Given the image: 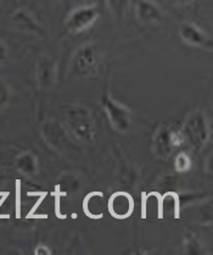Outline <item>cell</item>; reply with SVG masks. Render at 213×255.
<instances>
[{
	"label": "cell",
	"instance_id": "1",
	"mask_svg": "<svg viewBox=\"0 0 213 255\" xmlns=\"http://www.w3.org/2000/svg\"><path fill=\"white\" fill-rule=\"evenodd\" d=\"M64 126L72 137L80 142L90 143L95 138V122L91 111L84 105H66L61 110Z\"/></svg>",
	"mask_w": 213,
	"mask_h": 255
},
{
	"label": "cell",
	"instance_id": "2",
	"mask_svg": "<svg viewBox=\"0 0 213 255\" xmlns=\"http://www.w3.org/2000/svg\"><path fill=\"white\" fill-rule=\"evenodd\" d=\"M182 132L185 142H188L195 150H201L207 144L211 134L206 114L200 109L191 111L183 122Z\"/></svg>",
	"mask_w": 213,
	"mask_h": 255
},
{
	"label": "cell",
	"instance_id": "3",
	"mask_svg": "<svg viewBox=\"0 0 213 255\" xmlns=\"http://www.w3.org/2000/svg\"><path fill=\"white\" fill-rule=\"evenodd\" d=\"M99 50L94 43H85L78 48L71 61V70L78 77L90 78L98 72Z\"/></svg>",
	"mask_w": 213,
	"mask_h": 255
},
{
	"label": "cell",
	"instance_id": "4",
	"mask_svg": "<svg viewBox=\"0 0 213 255\" xmlns=\"http://www.w3.org/2000/svg\"><path fill=\"white\" fill-rule=\"evenodd\" d=\"M40 133L50 148L55 149L61 154H67L70 150L72 153V146H74V144L71 139V134L61 122L55 119H48L42 124Z\"/></svg>",
	"mask_w": 213,
	"mask_h": 255
},
{
	"label": "cell",
	"instance_id": "5",
	"mask_svg": "<svg viewBox=\"0 0 213 255\" xmlns=\"http://www.w3.org/2000/svg\"><path fill=\"white\" fill-rule=\"evenodd\" d=\"M101 105L110 124L112 125L116 131L121 132V133H126L129 131L132 124V113L126 105L113 99L110 93L104 94L101 99Z\"/></svg>",
	"mask_w": 213,
	"mask_h": 255
},
{
	"label": "cell",
	"instance_id": "6",
	"mask_svg": "<svg viewBox=\"0 0 213 255\" xmlns=\"http://www.w3.org/2000/svg\"><path fill=\"white\" fill-rule=\"evenodd\" d=\"M99 9L95 4L78 6L70 12L65 26L70 33H82L93 26L99 18Z\"/></svg>",
	"mask_w": 213,
	"mask_h": 255
},
{
	"label": "cell",
	"instance_id": "7",
	"mask_svg": "<svg viewBox=\"0 0 213 255\" xmlns=\"http://www.w3.org/2000/svg\"><path fill=\"white\" fill-rule=\"evenodd\" d=\"M10 22H11L12 27L16 31L27 34H32V36L39 37L42 39L47 38V31L44 29V27L38 22L37 18L28 10H16L11 15V17H10Z\"/></svg>",
	"mask_w": 213,
	"mask_h": 255
},
{
	"label": "cell",
	"instance_id": "8",
	"mask_svg": "<svg viewBox=\"0 0 213 255\" xmlns=\"http://www.w3.org/2000/svg\"><path fill=\"white\" fill-rule=\"evenodd\" d=\"M58 77L56 59L49 54H43L38 58L36 65V81L39 89H49L55 85Z\"/></svg>",
	"mask_w": 213,
	"mask_h": 255
},
{
	"label": "cell",
	"instance_id": "9",
	"mask_svg": "<svg viewBox=\"0 0 213 255\" xmlns=\"http://www.w3.org/2000/svg\"><path fill=\"white\" fill-rule=\"evenodd\" d=\"M179 36L182 40L191 47L196 48H212V42L207 34L198 27L196 24L191 22H184L179 27Z\"/></svg>",
	"mask_w": 213,
	"mask_h": 255
},
{
	"label": "cell",
	"instance_id": "10",
	"mask_svg": "<svg viewBox=\"0 0 213 255\" xmlns=\"http://www.w3.org/2000/svg\"><path fill=\"white\" fill-rule=\"evenodd\" d=\"M171 125L162 124L156 129L152 139V150L156 158L166 159L171 155L173 150V145L171 142Z\"/></svg>",
	"mask_w": 213,
	"mask_h": 255
},
{
	"label": "cell",
	"instance_id": "11",
	"mask_svg": "<svg viewBox=\"0 0 213 255\" xmlns=\"http://www.w3.org/2000/svg\"><path fill=\"white\" fill-rule=\"evenodd\" d=\"M137 17L144 24H160L163 22V11L153 0H140L137 4Z\"/></svg>",
	"mask_w": 213,
	"mask_h": 255
},
{
	"label": "cell",
	"instance_id": "12",
	"mask_svg": "<svg viewBox=\"0 0 213 255\" xmlns=\"http://www.w3.org/2000/svg\"><path fill=\"white\" fill-rule=\"evenodd\" d=\"M134 209V202L131 194L126 192H116L109 200V211L116 219H126L131 216Z\"/></svg>",
	"mask_w": 213,
	"mask_h": 255
},
{
	"label": "cell",
	"instance_id": "13",
	"mask_svg": "<svg viewBox=\"0 0 213 255\" xmlns=\"http://www.w3.org/2000/svg\"><path fill=\"white\" fill-rule=\"evenodd\" d=\"M15 167L18 172L26 176H34L38 171V161L36 155L31 151H23L15 159Z\"/></svg>",
	"mask_w": 213,
	"mask_h": 255
},
{
	"label": "cell",
	"instance_id": "14",
	"mask_svg": "<svg viewBox=\"0 0 213 255\" xmlns=\"http://www.w3.org/2000/svg\"><path fill=\"white\" fill-rule=\"evenodd\" d=\"M104 209V198L101 193L89 194L84 200V211L90 218H101Z\"/></svg>",
	"mask_w": 213,
	"mask_h": 255
},
{
	"label": "cell",
	"instance_id": "15",
	"mask_svg": "<svg viewBox=\"0 0 213 255\" xmlns=\"http://www.w3.org/2000/svg\"><path fill=\"white\" fill-rule=\"evenodd\" d=\"M106 2L116 21L125 20L131 7V0H106Z\"/></svg>",
	"mask_w": 213,
	"mask_h": 255
},
{
	"label": "cell",
	"instance_id": "16",
	"mask_svg": "<svg viewBox=\"0 0 213 255\" xmlns=\"http://www.w3.org/2000/svg\"><path fill=\"white\" fill-rule=\"evenodd\" d=\"M80 187V180L77 175L73 173H67L64 175L60 178V182H59V188L63 192L65 195L67 194H73L79 189Z\"/></svg>",
	"mask_w": 213,
	"mask_h": 255
},
{
	"label": "cell",
	"instance_id": "17",
	"mask_svg": "<svg viewBox=\"0 0 213 255\" xmlns=\"http://www.w3.org/2000/svg\"><path fill=\"white\" fill-rule=\"evenodd\" d=\"M180 252L183 254H201L202 244L196 236H194L193 233H189L185 236Z\"/></svg>",
	"mask_w": 213,
	"mask_h": 255
},
{
	"label": "cell",
	"instance_id": "18",
	"mask_svg": "<svg viewBox=\"0 0 213 255\" xmlns=\"http://www.w3.org/2000/svg\"><path fill=\"white\" fill-rule=\"evenodd\" d=\"M212 219H213V207H212V200L210 199L209 202H205L200 204V207L198 209V221L201 225H212Z\"/></svg>",
	"mask_w": 213,
	"mask_h": 255
},
{
	"label": "cell",
	"instance_id": "19",
	"mask_svg": "<svg viewBox=\"0 0 213 255\" xmlns=\"http://www.w3.org/2000/svg\"><path fill=\"white\" fill-rule=\"evenodd\" d=\"M168 208V211H173L174 218L179 216V198L176 193H167L162 198L161 203V213L164 209Z\"/></svg>",
	"mask_w": 213,
	"mask_h": 255
},
{
	"label": "cell",
	"instance_id": "20",
	"mask_svg": "<svg viewBox=\"0 0 213 255\" xmlns=\"http://www.w3.org/2000/svg\"><path fill=\"white\" fill-rule=\"evenodd\" d=\"M191 165H193L191 158L189 156L188 153H184V151L178 154L176 159H174V169H176L177 172H188L191 169Z\"/></svg>",
	"mask_w": 213,
	"mask_h": 255
},
{
	"label": "cell",
	"instance_id": "21",
	"mask_svg": "<svg viewBox=\"0 0 213 255\" xmlns=\"http://www.w3.org/2000/svg\"><path fill=\"white\" fill-rule=\"evenodd\" d=\"M11 99V88L4 78L0 77V109H4L9 105Z\"/></svg>",
	"mask_w": 213,
	"mask_h": 255
},
{
	"label": "cell",
	"instance_id": "22",
	"mask_svg": "<svg viewBox=\"0 0 213 255\" xmlns=\"http://www.w3.org/2000/svg\"><path fill=\"white\" fill-rule=\"evenodd\" d=\"M171 142H172V145H173V148H176V146H180L185 142V138L182 132V128H174V127H172Z\"/></svg>",
	"mask_w": 213,
	"mask_h": 255
},
{
	"label": "cell",
	"instance_id": "23",
	"mask_svg": "<svg viewBox=\"0 0 213 255\" xmlns=\"http://www.w3.org/2000/svg\"><path fill=\"white\" fill-rule=\"evenodd\" d=\"M7 56H9V49H7L6 44L0 39V66L4 65V62L6 61Z\"/></svg>",
	"mask_w": 213,
	"mask_h": 255
},
{
	"label": "cell",
	"instance_id": "24",
	"mask_svg": "<svg viewBox=\"0 0 213 255\" xmlns=\"http://www.w3.org/2000/svg\"><path fill=\"white\" fill-rule=\"evenodd\" d=\"M53 254V251L45 244H38V246L34 248V255H51Z\"/></svg>",
	"mask_w": 213,
	"mask_h": 255
},
{
	"label": "cell",
	"instance_id": "25",
	"mask_svg": "<svg viewBox=\"0 0 213 255\" xmlns=\"http://www.w3.org/2000/svg\"><path fill=\"white\" fill-rule=\"evenodd\" d=\"M6 180V175H5V171L0 167V186H2V183Z\"/></svg>",
	"mask_w": 213,
	"mask_h": 255
},
{
	"label": "cell",
	"instance_id": "26",
	"mask_svg": "<svg viewBox=\"0 0 213 255\" xmlns=\"http://www.w3.org/2000/svg\"><path fill=\"white\" fill-rule=\"evenodd\" d=\"M177 5H188L190 2H193L194 0H173Z\"/></svg>",
	"mask_w": 213,
	"mask_h": 255
},
{
	"label": "cell",
	"instance_id": "27",
	"mask_svg": "<svg viewBox=\"0 0 213 255\" xmlns=\"http://www.w3.org/2000/svg\"><path fill=\"white\" fill-rule=\"evenodd\" d=\"M1 144H2V140H1V139H0V146H1Z\"/></svg>",
	"mask_w": 213,
	"mask_h": 255
},
{
	"label": "cell",
	"instance_id": "28",
	"mask_svg": "<svg viewBox=\"0 0 213 255\" xmlns=\"http://www.w3.org/2000/svg\"><path fill=\"white\" fill-rule=\"evenodd\" d=\"M1 1H2V0H0V4H1Z\"/></svg>",
	"mask_w": 213,
	"mask_h": 255
}]
</instances>
